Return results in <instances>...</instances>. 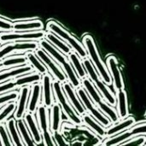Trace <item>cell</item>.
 I'll return each mask as SVG.
<instances>
[{
	"instance_id": "f1b7e54d",
	"label": "cell",
	"mask_w": 146,
	"mask_h": 146,
	"mask_svg": "<svg viewBox=\"0 0 146 146\" xmlns=\"http://www.w3.org/2000/svg\"><path fill=\"white\" fill-rule=\"evenodd\" d=\"M117 109L120 119H125L127 116V93L123 89L117 91Z\"/></svg>"
},
{
	"instance_id": "9c48e42d",
	"label": "cell",
	"mask_w": 146,
	"mask_h": 146,
	"mask_svg": "<svg viewBox=\"0 0 146 146\" xmlns=\"http://www.w3.org/2000/svg\"><path fill=\"white\" fill-rule=\"evenodd\" d=\"M76 90H77V95L79 98L81 100L85 109L89 112V114L92 115V117L95 120H97L104 127H110L111 124V121L102 111H100L95 107V105L92 103V100L89 98L84 87L80 86Z\"/></svg>"
},
{
	"instance_id": "74e56055",
	"label": "cell",
	"mask_w": 146,
	"mask_h": 146,
	"mask_svg": "<svg viewBox=\"0 0 146 146\" xmlns=\"http://www.w3.org/2000/svg\"><path fill=\"white\" fill-rule=\"evenodd\" d=\"M0 47H1V44H0Z\"/></svg>"
},
{
	"instance_id": "4dcf8cb0",
	"label": "cell",
	"mask_w": 146,
	"mask_h": 146,
	"mask_svg": "<svg viewBox=\"0 0 146 146\" xmlns=\"http://www.w3.org/2000/svg\"><path fill=\"white\" fill-rule=\"evenodd\" d=\"M16 109V104L15 102H9L0 110V124L3 123L11 114L15 112Z\"/></svg>"
},
{
	"instance_id": "ffe728a7",
	"label": "cell",
	"mask_w": 146,
	"mask_h": 146,
	"mask_svg": "<svg viewBox=\"0 0 146 146\" xmlns=\"http://www.w3.org/2000/svg\"><path fill=\"white\" fill-rule=\"evenodd\" d=\"M42 86L41 83H34L31 86V96L27 105V112L35 114L41 101Z\"/></svg>"
},
{
	"instance_id": "d590c367",
	"label": "cell",
	"mask_w": 146,
	"mask_h": 146,
	"mask_svg": "<svg viewBox=\"0 0 146 146\" xmlns=\"http://www.w3.org/2000/svg\"><path fill=\"white\" fill-rule=\"evenodd\" d=\"M3 69V65H2V61L0 60V70Z\"/></svg>"
},
{
	"instance_id": "1f68e13d",
	"label": "cell",
	"mask_w": 146,
	"mask_h": 146,
	"mask_svg": "<svg viewBox=\"0 0 146 146\" xmlns=\"http://www.w3.org/2000/svg\"><path fill=\"white\" fill-rule=\"evenodd\" d=\"M18 96H19V92L17 91H11V92L0 95V107L3 106L4 104L9 102L16 101L18 98Z\"/></svg>"
},
{
	"instance_id": "83f0119b",
	"label": "cell",
	"mask_w": 146,
	"mask_h": 146,
	"mask_svg": "<svg viewBox=\"0 0 146 146\" xmlns=\"http://www.w3.org/2000/svg\"><path fill=\"white\" fill-rule=\"evenodd\" d=\"M16 127H17L19 134H20V136H21V138L24 143V145H36L35 142L33 141L32 136H31V133H30L23 118L16 120Z\"/></svg>"
},
{
	"instance_id": "4316f807",
	"label": "cell",
	"mask_w": 146,
	"mask_h": 146,
	"mask_svg": "<svg viewBox=\"0 0 146 146\" xmlns=\"http://www.w3.org/2000/svg\"><path fill=\"white\" fill-rule=\"evenodd\" d=\"M68 60L69 62H71V64L74 66L75 71H76V74L77 75L79 76L80 79H84L85 77L87 76V73H86V70L80 60V57L79 56V55L75 52V51H71L68 55Z\"/></svg>"
},
{
	"instance_id": "44dd1931",
	"label": "cell",
	"mask_w": 146,
	"mask_h": 146,
	"mask_svg": "<svg viewBox=\"0 0 146 146\" xmlns=\"http://www.w3.org/2000/svg\"><path fill=\"white\" fill-rule=\"evenodd\" d=\"M50 109V132L51 133H60L62 127V108L58 103H54Z\"/></svg>"
},
{
	"instance_id": "ba28073f",
	"label": "cell",
	"mask_w": 146,
	"mask_h": 146,
	"mask_svg": "<svg viewBox=\"0 0 146 146\" xmlns=\"http://www.w3.org/2000/svg\"><path fill=\"white\" fill-rule=\"evenodd\" d=\"M37 120L39 130L43 137V143L44 145H56L53 139V135L50 132V114L49 109L43 104H39L37 109Z\"/></svg>"
},
{
	"instance_id": "7c38bea8",
	"label": "cell",
	"mask_w": 146,
	"mask_h": 146,
	"mask_svg": "<svg viewBox=\"0 0 146 146\" xmlns=\"http://www.w3.org/2000/svg\"><path fill=\"white\" fill-rule=\"evenodd\" d=\"M31 93V86H25L20 88L19 96L16 103V109L15 110L14 118L15 120L22 119L27 111V105Z\"/></svg>"
},
{
	"instance_id": "8fae6325",
	"label": "cell",
	"mask_w": 146,
	"mask_h": 146,
	"mask_svg": "<svg viewBox=\"0 0 146 146\" xmlns=\"http://www.w3.org/2000/svg\"><path fill=\"white\" fill-rule=\"evenodd\" d=\"M45 32L43 30L33 32H4L0 33V44L15 40H36L39 41L44 38Z\"/></svg>"
},
{
	"instance_id": "4fadbf2b",
	"label": "cell",
	"mask_w": 146,
	"mask_h": 146,
	"mask_svg": "<svg viewBox=\"0 0 146 146\" xmlns=\"http://www.w3.org/2000/svg\"><path fill=\"white\" fill-rule=\"evenodd\" d=\"M138 135H146V123L137 126L130 130L124 131L122 133H121L118 136H115L112 139H107V141L104 142L105 145H121L124 141L128 140L129 139L138 136Z\"/></svg>"
},
{
	"instance_id": "3957f363",
	"label": "cell",
	"mask_w": 146,
	"mask_h": 146,
	"mask_svg": "<svg viewBox=\"0 0 146 146\" xmlns=\"http://www.w3.org/2000/svg\"><path fill=\"white\" fill-rule=\"evenodd\" d=\"M52 89H53V94L55 97V101L59 104L62 110L65 112V114L68 117L69 121L76 126H81L83 123L81 117L79 116L77 113H75L71 104L68 103L67 96L64 93V91L62 89V84L56 80H53Z\"/></svg>"
},
{
	"instance_id": "e0dca14e",
	"label": "cell",
	"mask_w": 146,
	"mask_h": 146,
	"mask_svg": "<svg viewBox=\"0 0 146 146\" xmlns=\"http://www.w3.org/2000/svg\"><path fill=\"white\" fill-rule=\"evenodd\" d=\"M33 68L30 64L7 68V70L0 71V83L12 80L13 78H16L20 75L33 73Z\"/></svg>"
},
{
	"instance_id": "d6a6232c",
	"label": "cell",
	"mask_w": 146,
	"mask_h": 146,
	"mask_svg": "<svg viewBox=\"0 0 146 146\" xmlns=\"http://www.w3.org/2000/svg\"><path fill=\"white\" fill-rule=\"evenodd\" d=\"M0 141H1V145H14L12 141H11V139H10L9 134L8 133L6 125L3 124V123L0 124Z\"/></svg>"
},
{
	"instance_id": "603a6c76",
	"label": "cell",
	"mask_w": 146,
	"mask_h": 146,
	"mask_svg": "<svg viewBox=\"0 0 146 146\" xmlns=\"http://www.w3.org/2000/svg\"><path fill=\"white\" fill-rule=\"evenodd\" d=\"M80 117L82 122L86 127H88L92 131H93L95 134H97L99 137H105V133H106V131L104 129L105 127H104L100 123H98L95 121V119L92 118L90 115L85 113L84 115H80Z\"/></svg>"
},
{
	"instance_id": "7a4b0ae2",
	"label": "cell",
	"mask_w": 146,
	"mask_h": 146,
	"mask_svg": "<svg viewBox=\"0 0 146 146\" xmlns=\"http://www.w3.org/2000/svg\"><path fill=\"white\" fill-rule=\"evenodd\" d=\"M81 85L87 92V94L90 95L94 104L112 122H116L120 119L118 114L113 110V108H111V106L109 104H106L104 98L100 96L98 90L95 88L94 85L89 78L85 77L84 79H82Z\"/></svg>"
},
{
	"instance_id": "2e32d148",
	"label": "cell",
	"mask_w": 146,
	"mask_h": 146,
	"mask_svg": "<svg viewBox=\"0 0 146 146\" xmlns=\"http://www.w3.org/2000/svg\"><path fill=\"white\" fill-rule=\"evenodd\" d=\"M23 118H24V121H25L35 144L36 145H44L43 137H42L41 132L39 130L38 122L35 120L34 114H32V113H29L27 111V113L25 114Z\"/></svg>"
},
{
	"instance_id": "5b68a950",
	"label": "cell",
	"mask_w": 146,
	"mask_h": 146,
	"mask_svg": "<svg viewBox=\"0 0 146 146\" xmlns=\"http://www.w3.org/2000/svg\"><path fill=\"white\" fill-rule=\"evenodd\" d=\"M47 30L55 33L60 38L66 41L69 46L79 55L80 59L87 57V52L84 45H82L74 37H73L68 32H67L63 27H62L57 22L50 21L47 23Z\"/></svg>"
},
{
	"instance_id": "30bf717a",
	"label": "cell",
	"mask_w": 146,
	"mask_h": 146,
	"mask_svg": "<svg viewBox=\"0 0 146 146\" xmlns=\"http://www.w3.org/2000/svg\"><path fill=\"white\" fill-rule=\"evenodd\" d=\"M34 53L40 59V61L44 64V66L47 68H49V70L51 73L52 76L55 77V79L56 80L60 81L62 84L68 80L67 75L62 70V68L59 65H57V63L55 62V60L45 50H44L42 48L38 47L34 51Z\"/></svg>"
},
{
	"instance_id": "d6986e66",
	"label": "cell",
	"mask_w": 146,
	"mask_h": 146,
	"mask_svg": "<svg viewBox=\"0 0 146 146\" xmlns=\"http://www.w3.org/2000/svg\"><path fill=\"white\" fill-rule=\"evenodd\" d=\"M107 66H108V70L112 76L114 86H115V89L117 91L123 89V81H122L121 71L118 68V63H117L116 58L113 56H109L107 59Z\"/></svg>"
},
{
	"instance_id": "d4e9b609",
	"label": "cell",
	"mask_w": 146,
	"mask_h": 146,
	"mask_svg": "<svg viewBox=\"0 0 146 146\" xmlns=\"http://www.w3.org/2000/svg\"><path fill=\"white\" fill-rule=\"evenodd\" d=\"M5 125H6L8 133L9 134V137H10V139H11L13 145L17 146L24 145V143L19 134V132H18V129L16 127V120L14 117L11 119H9L6 121Z\"/></svg>"
},
{
	"instance_id": "484cf974",
	"label": "cell",
	"mask_w": 146,
	"mask_h": 146,
	"mask_svg": "<svg viewBox=\"0 0 146 146\" xmlns=\"http://www.w3.org/2000/svg\"><path fill=\"white\" fill-rule=\"evenodd\" d=\"M28 63L33 67V70H35L37 73L40 74L41 75L48 74L47 68L44 65V63L40 61V59L36 56L34 51H29L25 54Z\"/></svg>"
},
{
	"instance_id": "f546056e",
	"label": "cell",
	"mask_w": 146,
	"mask_h": 146,
	"mask_svg": "<svg viewBox=\"0 0 146 146\" xmlns=\"http://www.w3.org/2000/svg\"><path fill=\"white\" fill-rule=\"evenodd\" d=\"M1 61H2L3 68H10L14 67H19V66H23L28 63L26 56H9Z\"/></svg>"
},
{
	"instance_id": "52a82bcc",
	"label": "cell",
	"mask_w": 146,
	"mask_h": 146,
	"mask_svg": "<svg viewBox=\"0 0 146 146\" xmlns=\"http://www.w3.org/2000/svg\"><path fill=\"white\" fill-rule=\"evenodd\" d=\"M82 63H83V65H84V67H85V68L86 70L87 75L89 76L90 80L94 82V84L96 85V86L98 87V89L99 90V92L103 95L104 99L110 106H115V104H116V98L110 92V91L108 89V87L106 86V85L104 82V80H101L98 77V74L97 71L95 70L92 62L87 57H86V58L82 59Z\"/></svg>"
},
{
	"instance_id": "ac0fdd59",
	"label": "cell",
	"mask_w": 146,
	"mask_h": 146,
	"mask_svg": "<svg viewBox=\"0 0 146 146\" xmlns=\"http://www.w3.org/2000/svg\"><path fill=\"white\" fill-rule=\"evenodd\" d=\"M44 25L40 20L20 21L13 23V32H33L43 30Z\"/></svg>"
},
{
	"instance_id": "e575fe53",
	"label": "cell",
	"mask_w": 146,
	"mask_h": 146,
	"mask_svg": "<svg viewBox=\"0 0 146 146\" xmlns=\"http://www.w3.org/2000/svg\"><path fill=\"white\" fill-rule=\"evenodd\" d=\"M0 30L3 32H13V23L0 18Z\"/></svg>"
},
{
	"instance_id": "8d00e7d4",
	"label": "cell",
	"mask_w": 146,
	"mask_h": 146,
	"mask_svg": "<svg viewBox=\"0 0 146 146\" xmlns=\"http://www.w3.org/2000/svg\"><path fill=\"white\" fill-rule=\"evenodd\" d=\"M0 145H1V141H0Z\"/></svg>"
},
{
	"instance_id": "6da1fadb",
	"label": "cell",
	"mask_w": 146,
	"mask_h": 146,
	"mask_svg": "<svg viewBox=\"0 0 146 146\" xmlns=\"http://www.w3.org/2000/svg\"><path fill=\"white\" fill-rule=\"evenodd\" d=\"M39 47L42 48L44 50H45L59 64V66L63 69V72L67 75V78L69 80V83L72 85V86L74 89H77L78 87L81 86V81L65 54H63L56 47H54L44 38L39 40Z\"/></svg>"
},
{
	"instance_id": "7402d4cb",
	"label": "cell",
	"mask_w": 146,
	"mask_h": 146,
	"mask_svg": "<svg viewBox=\"0 0 146 146\" xmlns=\"http://www.w3.org/2000/svg\"><path fill=\"white\" fill-rule=\"evenodd\" d=\"M44 38L46 40H48L54 47H56L57 50H59L65 55H68L73 50L66 42L62 41V38H60L58 36H56L55 33H53L51 32L48 31L47 33H45Z\"/></svg>"
},
{
	"instance_id": "8992f818",
	"label": "cell",
	"mask_w": 146,
	"mask_h": 146,
	"mask_svg": "<svg viewBox=\"0 0 146 146\" xmlns=\"http://www.w3.org/2000/svg\"><path fill=\"white\" fill-rule=\"evenodd\" d=\"M6 44V43H5ZM39 47V41L36 40H15L7 42L0 47V60L10 56L12 53H27L35 51Z\"/></svg>"
},
{
	"instance_id": "9a60e30c",
	"label": "cell",
	"mask_w": 146,
	"mask_h": 146,
	"mask_svg": "<svg viewBox=\"0 0 146 146\" xmlns=\"http://www.w3.org/2000/svg\"><path fill=\"white\" fill-rule=\"evenodd\" d=\"M62 89L64 91V93L66 94L67 98H68L70 104L73 105L74 109L76 110L77 114L79 115H82L86 113V109L84 107V105L80 103L79 97L77 95V93L74 91V88L72 86V85L66 81L64 83H62Z\"/></svg>"
},
{
	"instance_id": "277c9868",
	"label": "cell",
	"mask_w": 146,
	"mask_h": 146,
	"mask_svg": "<svg viewBox=\"0 0 146 146\" xmlns=\"http://www.w3.org/2000/svg\"><path fill=\"white\" fill-rule=\"evenodd\" d=\"M83 44L86 50L87 55L89 56L90 59L92 61V62L94 63L97 70L98 71L102 80H104V82L106 85H111L113 80L110 74V72L108 70V68L104 66V64L102 62L101 59L99 58L94 40L92 38V37H91L90 35H86L83 38Z\"/></svg>"
},
{
	"instance_id": "cb8c5ba5",
	"label": "cell",
	"mask_w": 146,
	"mask_h": 146,
	"mask_svg": "<svg viewBox=\"0 0 146 146\" xmlns=\"http://www.w3.org/2000/svg\"><path fill=\"white\" fill-rule=\"evenodd\" d=\"M135 123V121L133 117H128V118H125L123 119V121L121 122H119L115 125H114L113 127H110L105 133L106 137H111L114 135L118 134L119 133H122L124 131H126L127 129L130 128L133 124Z\"/></svg>"
},
{
	"instance_id": "836d02e7",
	"label": "cell",
	"mask_w": 146,
	"mask_h": 146,
	"mask_svg": "<svg viewBox=\"0 0 146 146\" xmlns=\"http://www.w3.org/2000/svg\"><path fill=\"white\" fill-rule=\"evenodd\" d=\"M145 141H146V138L145 136H139V135H138V137L137 136H135V137H133V139H130L129 141H126V142H123V143H121V145H144L145 144Z\"/></svg>"
},
{
	"instance_id": "5bb4252c",
	"label": "cell",
	"mask_w": 146,
	"mask_h": 146,
	"mask_svg": "<svg viewBox=\"0 0 146 146\" xmlns=\"http://www.w3.org/2000/svg\"><path fill=\"white\" fill-rule=\"evenodd\" d=\"M52 82H53V78L49 73L42 75V80L40 82L42 86V92H43L42 104L48 109H50L55 103V99L53 98V92H52Z\"/></svg>"
}]
</instances>
